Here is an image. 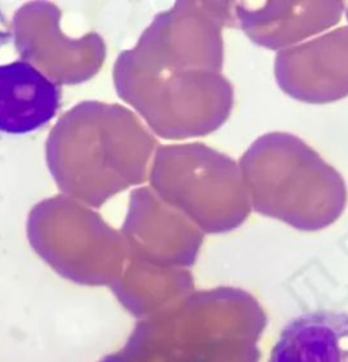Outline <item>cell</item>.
Returning a JSON list of instances; mask_svg holds the SVG:
<instances>
[{
    "mask_svg": "<svg viewBox=\"0 0 348 362\" xmlns=\"http://www.w3.org/2000/svg\"><path fill=\"white\" fill-rule=\"evenodd\" d=\"M241 168L257 214L316 232L344 213L348 192L343 176L293 134L270 132L257 138Z\"/></svg>",
    "mask_w": 348,
    "mask_h": 362,
    "instance_id": "6da1fadb",
    "label": "cell"
},
{
    "mask_svg": "<svg viewBox=\"0 0 348 362\" xmlns=\"http://www.w3.org/2000/svg\"><path fill=\"white\" fill-rule=\"evenodd\" d=\"M275 79L292 98L328 104L348 97V25L276 54Z\"/></svg>",
    "mask_w": 348,
    "mask_h": 362,
    "instance_id": "7a4b0ae2",
    "label": "cell"
},
{
    "mask_svg": "<svg viewBox=\"0 0 348 362\" xmlns=\"http://www.w3.org/2000/svg\"><path fill=\"white\" fill-rule=\"evenodd\" d=\"M346 7L342 1L241 3L237 14L253 42L280 52L335 26Z\"/></svg>",
    "mask_w": 348,
    "mask_h": 362,
    "instance_id": "3957f363",
    "label": "cell"
},
{
    "mask_svg": "<svg viewBox=\"0 0 348 362\" xmlns=\"http://www.w3.org/2000/svg\"><path fill=\"white\" fill-rule=\"evenodd\" d=\"M60 91L26 62L0 64V132L26 134L55 116Z\"/></svg>",
    "mask_w": 348,
    "mask_h": 362,
    "instance_id": "277c9868",
    "label": "cell"
},
{
    "mask_svg": "<svg viewBox=\"0 0 348 362\" xmlns=\"http://www.w3.org/2000/svg\"><path fill=\"white\" fill-rule=\"evenodd\" d=\"M270 362H348V312L295 317L282 329Z\"/></svg>",
    "mask_w": 348,
    "mask_h": 362,
    "instance_id": "5b68a950",
    "label": "cell"
},
{
    "mask_svg": "<svg viewBox=\"0 0 348 362\" xmlns=\"http://www.w3.org/2000/svg\"><path fill=\"white\" fill-rule=\"evenodd\" d=\"M346 16H347V19H348V8H347V7H346Z\"/></svg>",
    "mask_w": 348,
    "mask_h": 362,
    "instance_id": "8992f818",
    "label": "cell"
}]
</instances>
